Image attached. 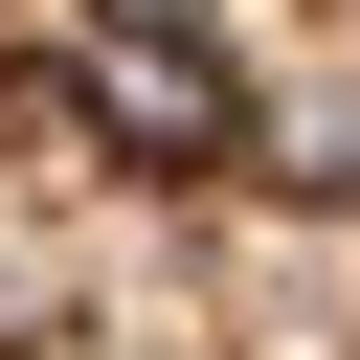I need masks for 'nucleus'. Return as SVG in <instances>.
<instances>
[{
    "label": "nucleus",
    "instance_id": "obj_1",
    "mask_svg": "<svg viewBox=\"0 0 360 360\" xmlns=\"http://www.w3.org/2000/svg\"><path fill=\"white\" fill-rule=\"evenodd\" d=\"M0 248L135 360H360V0H0Z\"/></svg>",
    "mask_w": 360,
    "mask_h": 360
},
{
    "label": "nucleus",
    "instance_id": "obj_2",
    "mask_svg": "<svg viewBox=\"0 0 360 360\" xmlns=\"http://www.w3.org/2000/svg\"><path fill=\"white\" fill-rule=\"evenodd\" d=\"M0 360H135V338H90V315H68V292H45L22 248H0Z\"/></svg>",
    "mask_w": 360,
    "mask_h": 360
}]
</instances>
